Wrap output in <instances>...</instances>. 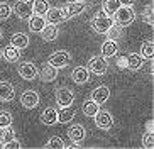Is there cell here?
<instances>
[{"label":"cell","mask_w":154,"mask_h":149,"mask_svg":"<svg viewBox=\"0 0 154 149\" xmlns=\"http://www.w3.org/2000/svg\"><path fill=\"white\" fill-rule=\"evenodd\" d=\"M112 24H113V17L112 15H107L103 10L98 12V14H95V15L91 17V20H90L91 29H93L97 34H105V32L112 27Z\"/></svg>","instance_id":"6da1fadb"},{"label":"cell","mask_w":154,"mask_h":149,"mask_svg":"<svg viewBox=\"0 0 154 149\" xmlns=\"http://www.w3.org/2000/svg\"><path fill=\"white\" fill-rule=\"evenodd\" d=\"M112 17H113V22L115 24L125 27V26H129V24H132L136 20V14L132 10V5H120V7L115 10V14H113Z\"/></svg>","instance_id":"7a4b0ae2"},{"label":"cell","mask_w":154,"mask_h":149,"mask_svg":"<svg viewBox=\"0 0 154 149\" xmlns=\"http://www.w3.org/2000/svg\"><path fill=\"white\" fill-rule=\"evenodd\" d=\"M88 71L90 73H95L98 76L105 75V73L109 71V63H107V58L103 56H93V58L88 61Z\"/></svg>","instance_id":"3957f363"},{"label":"cell","mask_w":154,"mask_h":149,"mask_svg":"<svg viewBox=\"0 0 154 149\" xmlns=\"http://www.w3.org/2000/svg\"><path fill=\"white\" fill-rule=\"evenodd\" d=\"M17 73H19V76L22 78V80H27V81L36 80V78H37V75H39V71H37L36 64H34V63H31V61H24V63H20V64H19Z\"/></svg>","instance_id":"277c9868"},{"label":"cell","mask_w":154,"mask_h":149,"mask_svg":"<svg viewBox=\"0 0 154 149\" xmlns=\"http://www.w3.org/2000/svg\"><path fill=\"white\" fill-rule=\"evenodd\" d=\"M12 12H14L19 19L27 20V19L32 15V2L31 0H17V2L14 4Z\"/></svg>","instance_id":"5b68a950"},{"label":"cell","mask_w":154,"mask_h":149,"mask_svg":"<svg viewBox=\"0 0 154 149\" xmlns=\"http://www.w3.org/2000/svg\"><path fill=\"white\" fill-rule=\"evenodd\" d=\"M71 63V54L68 51H56L49 56V64H53L54 68L61 70V68H66Z\"/></svg>","instance_id":"8992f818"},{"label":"cell","mask_w":154,"mask_h":149,"mask_svg":"<svg viewBox=\"0 0 154 149\" xmlns=\"http://www.w3.org/2000/svg\"><path fill=\"white\" fill-rule=\"evenodd\" d=\"M73 102H75V93H73V90H69L66 86L56 88V104H58L59 107L73 105Z\"/></svg>","instance_id":"52a82bcc"},{"label":"cell","mask_w":154,"mask_h":149,"mask_svg":"<svg viewBox=\"0 0 154 149\" xmlns=\"http://www.w3.org/2000/svg\"><path fill=\"white\" fill-rule=\"evenodd\" d=\"M46 22L49 24H59L66 20V14H64V9H59V7H49L44 14Z\"/></svg>","instance_id":"ba28073f"},{"label":"cell","mask_w":154,"mask_h":149,"mask_svg":"<svg viewBox=\"0 0 154 149\" xmlns=\"http://www.w3.org/2000/svg\"><path fill=\"white\" fill-rule=\"evenodd\" d=\"M95 124L98 129H103V131H109L113 126V117L112 113L107 112V110H98V113L95 115Z\"/></svg>","instance_id":"9c48e42d"},{"label":"cell","mask_w":154,"mask_h":149,"mask_svg":"<svg viewBox=\"0 0 154 149\" xmlns=\"http://www.w3.org/2000/svg\"><path fill=\"white\" fill-rule=\"evenodd\" d=\"M63 9H64V14H66V19H71V17H76V15L85 12L86 4L85 2H76V0H73V2H69V4L66 5V7H63Z\"/></svg>","instance_id":"30bf717a"},{"label":"cell","mask_w":154,"mask_h":149,"mask_svg":"<svg viewBox=\"0 0 154 149\" xmlns=\"http://www.w3.org/2000/svg\"><path fill=\"white\" fill-rule=\"evenodd\" d=\"M20 104L26 108L37 107V104H39V95H37V92H34V90L22 92V95H20Z\"/></svg>","instance_id":"8fae6325"},{"label":"cell","mask_w":154,"mask_h":149,"mask_svg":"<svg viewBox=\"0 0 154 149\" xmlns=\"http://www.w3.org/2000/svg\"><path fill=\"white\" fill-rule=\"evenodd\" d=\"M144 66V58L139 53H131L125 58V68H129L131 71H139Z\"/></svg>","instance_id":"7c38bea8"},{"label":"cell","mask_w":154,"mask_h":149,"mask_svg":"<svg viewBox=\"0 0 154 149\" xmlns=\"http://www.w3.org/2000/svg\"><path fill=\"white\" fill-rule=\"evenodd\" d=\"M71 80L75 81V83H78V85L88 83V80H90V71H88V68H85V66L75 68L73 73H71Z\"/></svg>","instance_id":"4fadbf2b"},{"label":"cell","mask_w":154,"mask_h":149,"mask_svg":"<svg viewBox=\"0 0 154 149\" xmlns=\"http://www.w3.org/2000/svg\"><path fill=\"white\" fill-rule=\"evenodd\" d=\"M109 97H110V90H109V86H105V85L97 86L95 90L91 92V100L97 102L98 105L105 104V102L109 100Z\"/></svg>","instance_id":"5bb4252c"},{"label":"cell","mask_w":154,"mask_h":149,"mask_svg":"<svg viewBox=\"0 0 154 149\" xmlns=\"http://www.w3.org/2000/svg\"><path fill=\"white\" fill-rule=\"evenodd\" d=\"M117 53H119L117 41L113 39L103 41V44H102V56L103 58H113V56H117Z\"/></svg>","instance_id":"9a60e30c"},{"label":"cell","mask_w":154,"mask_h":149,"mask_svg":"<svg viewBox=\"0 0 154 149\" xmlns=\"http://www.w3.org/2000/svg\"><path fill=\"white\" fill-rule=\"evenodd\" d=\"M68 137L73 142H80V141H83L86 137V129L83 126H80V124H75V126H71L68 129Z\"/></svg>","instance_id":"2e32d148"},{"label":"cell","mask_w":154,"mask_h":149,"mask_svg":"<svg viewBox=\"0 0 154 149\" xmlns=\"http://www.w3.org/2000/svg\"><path fill=\"white\" fill-rule=\"evenodd\" d=\"M27 20H29V29H31V32H41V31H42V27L46 26L44 15H37V14H32V15L27 19Z\"/></svg>","instance_id":"e0dca14e"},{"label":"cell","mask_w":154,"mask_h":149,"mask_svg":"<svg viewBox=\"0 0 154 149\" xmlns=\"http://www.w3.org/2000/svg\"><path fill=\"white\" fill-rule=\"evenodd\" d=\"M14 95V86L9 81H0V102H10Z\"/></svg>","instance_id":"ac0fdd59"},{"label":"cell","mask_w":154,"mask_h":149,"mask_svg":"<svg viewBox=\"0 0 154 149\" xmlns=\"http://www.w3.org/2000/svg\"><path fill=\"white\" fill-rule=\"evenodd\" d=\"M41 120H42V124H46V126L56 124V122H58V110H56L54 107L44 108V112L41 113Z\"/></svg>","instance_id":"d6986e66"},{"label":"cell","mask_w":154,"mask_h":149,"mask_svg":"<svg viewBox=\"0 0 154 149\" xmlns=\"http://www.w3.org/2000/svg\"><path fill=\"white\" fill-rule=\"evenodd\" d=\"M10 44L15 46L17 49H26V48L29 46L27 34H24V32H15L14 36L10 37Z\"/></svg>","instance_id":"ffe728a7"},{"label":"cell","mask_w":154,"mask_h":149,"mask_svg":"<svg viewBox=\"0 0 154 149\" xmlns=\"http://www.w3.org/2000/svg\"><path fill=\"white\" fill-rule=\"evenodd\" d=\"M2 56H4L5 61H9V63H17L19 59H20V49H17L15 46H7L4 49V53H2Z\"/></svg>","instance_id":"44dd1931"},{"label":"cell","mask_w":154,"mask_h":149,"mask_svg":"<svg viewBox=\"0 0 154 149\" xmlns=\"http://www.w3.org/2000/svg\"><path fill=\"white\" fill-rule=\"evenodd\" d=\"M41 34H42V39L48 41V42H51V41H54L56 37H58V34H59L58 26H56V24H46V26L42 27Z\"/></svg>","instance_id":"7402d4cb"},{"label":"cell","mask_w":154,"mask_h":149,"mask_svg":"<svg viewBox=\"0 0 154 149\" xmlns=\"http://www.w3.org/2000/svg\"><path fill=\"white\" fill-rule=\"evenodd\" d=\"M59 108L61 110L58 112V122L59 124H68L75 117V108L71 105H68V107H59Z\"/></svg>","instance_id":"603a6c76"},{"label":"cell","mask_w":154,"mask_h":149,"mask_svg":"<svg viewBox=\"0 0 154 149\" xmlns=\"http://www.w3.org/2000/svg\"><path fill=\"white\" fill-rule=\"evenodd\" d=\"M56 76H58V68H54L53 64H46L41 70V80L46 81V83L48 81H53Z\"/></svg>","instance_id":"cb8c5ba5"},{"label":"cell","mask_w":154,"mask_h":149,"mask_svg":"<svg viewBox=\"0 0 154 149\" xmlns=\"http://www.w3.org/2000/svg\"><path fill=\"white\" fill-rule=\"evenodd\" d=\"M82 110H83V113H85L86 117H95L97 113H98V110H100V105L90 98V100H86L85 104H83Z\"/></svg>","instance_id":"d4e9b609"},{"label":"cell","mask_w":154,"mask_h":149,"mask_svg":"<svg viewBox=\"0 0 154 149\" xmlns=\"http://www.w3.org/2000/svg\"><path fill=\"white\" fill-rule=\"evenodd\" d=\"M12 139H15V132H14V129H12V126L2 127V129H0V144H2V147H4L7 142H10Z\"/></svg>","instance_id":"484cf974"},{"label":"cell","mask_w":154,"mask_h":149,"mask_svg":"<svg viewBox=\"0 0 154 149\" xmlns=\"http://www.w3.org/2000/svg\"><path fill=\"white\" fill-rule=\"evenodd\" d=\"M139 54L144 59H152V56H154V44H152V41H144L142 46H140V53Z\"/></svg>","instance_id":"4316f807"},{"label":"cell","mask_w":154,"mask_h":149,"mask_svg":"<svg viewBox=\"0 0 154 149\" xmlns=\"http://www.w3.org/2000/svg\"><path fill=\"white\" fill-rule=\"evenodd\" d=\"M48 9H49V4H48V0H34V2H32V14H37V15H44Z\"/></svg>","instance_id":"83f0119b"},{"label":"cell","mask_w":154,"mask_h":149,"mask_svg":"<svg viewBox=\"0 0 154 149\" xmlns=\"http://www.w3.org/2000/svg\"><path fill=\"white\" fill-rule=\"evenodd\" d=\"M120 2L119 0H103V12L107 14V15H113L115 14V10L120 7Z\"/></svg>","instance_id":"f1b7e54d"},{"label":"cell","mask_w":154,"mask_h":149,"mask_svg":"<svg viewBox=\"0 0 154 149\" xmlns=\"http://www.w3.org/2000/svg\"><path fill=\"white\" fill-rule=\"evenodd\" d=\"M105 34L109 36V39H113V41L120 39V37H122V26H119V24L113 22V24H112V27H110V29H109L107 32H105Z\"/></svg>","instance_id":"f546056e"},{"label":"cell","mask_w":154,"mask_h":149,"mask_svg":"<svg viewBox=\"0 0 154 149\" xmlns=\"http://www.w3.org/2000/svg\"><path fill=\"white\" fill-rule=\"evenodd\" d=\"M9 126H12V113L7 110H0V129Z\"/></svg>","instance_id":"4dcf8cb0"},{"label":"cell","mask_w":154,"mask_h":149,"mask_svg":"<svg viewBox=\"0 0 154 149\" xmlns=\"http://www.w3.org/2000/svg\"><path fill=\"white\" fill-rule=\"evenodd\" d=\"M12 14V7L7 2H0V20H7Z\"/></svg>","instance_id":"1f68e13d"},{"label":"cell","mask_w":154,"mask_h":149,"mask_svg":"<svg viewBox=\"0 0 154 149\" xmlns=\"http://www.w3.org/2000/svg\"><path fill=\"white\" fill-rule=\"evenodd\" d=\"M48 147H54V149H63L64 147V142L61 137H58V135H53L49 141H48Z\"/></svg>","instance_id":"d6a6232c"},{"label":"cell","mask_w":154,"mask_h":149,"mask_svg":"<svg viewBox=\"0 0 154 149\" xmlns=\"http://www.w3.org/2000/svg\"><path fill=\"white\" fill-rule=\"evenodd\" d=\"M142 20H144L146 24L152 26V5H146L144 12H142Z\"/></svg>","instance_id":"836d02e7"},{"label":"cell","mask_w":154,"mask_h":149,"mask_svg":"<svg viewBox=\"0 0 154 149\" xmlns=\"http://www.w3.org/2000/svg\"><path fill=\"white\" fill-rule=\"evenodd\" d=\"M142 146H144L146 149L154 147V135H152V132H146L144 134V137H142Z\"/></svg>","instance_id":"e575fe53"},{"label":"cell","mask_w":154,"mask_h":149,"mask_svg":"<svg viewBox=\"0 0 154 149\" xmlns=\"http://www.w3.org/2000/svg\"><path fill=\"white\" fill-rule=\"evenodd\" d=\"M4 147H20V144H19V141L12 139V141H10V142H7V144L4 146Z\"/></svg>","instance_id":"d590c367"},{"label":"cell","mask_w":154,"mask_h":149,"mask_svg":"<svg viewBox=\"0 0 154 149\" xmlns=\"http://www.w3.org/2000/svg\"><path fill=\"white\" fill-rule=\"evenodd\" d=\"M117 66L120 68V70H124V68H125V56H122V58L117 59Z\"/></svg>","instance_id":"8d00e7d4"},{"label":"cell","mask_w":154,"mask_h":149,"mask_svg":"<svg viewBox=\"0 0 154 149\" xmlns=\"http://www.w3.org/2000/svg\"><path fill=\"white\" fill-rule=\"evenodd\" d=\"M119 2H120L122 5H134L137 0H119Z\"/></svg>","instance_id":"74e56055"},{"label":"cell","mask_w":154,"mask_h":149,"mask_svg":"<svg viewBox=\"0 0 154 149\" xmlns=\"http://www.w3.org/2000/svg\"><path fill=\"white\" fill-rule=\"evenodd\" d=\"M0 41H2V31H0Z\"/></svg>","instance_id":"f35d334b"},{"label":"cell","mask_w":154,"mask_h":149,"mask_svg":"<svg viewBox=\"0 0 154 149\" xmlns=\"http://www.w3.org/2000/svg\"><path fill=\"white\" fill-rule=\"evenodd\" d=\"M76 2H86V0H76Z\"/></svg>","instance_id":"ab89813d"},{"label":"cell","mask_w":154,"mask_h":149,"mask_svg":"<svg viewBox=\"0 0 154 149\" xmlns=\"http://www.w3.org/2000/svg\"><path fill=\"white\" fill-rule=\"evenodd\" d=\"M0 59H2V53H0Z\"/></svg>","instance_id":"60d3db41"}]
</instances>
